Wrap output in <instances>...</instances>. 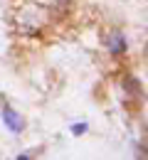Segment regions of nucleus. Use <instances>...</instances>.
Here are the masks:
<instances>
[{
	"instance_id": "obj_1",
	"label": "nucleus",
	"mask_w": 148,
	"mask_h": 160,
	"mask_svg": "<svg viewBox=\"0 0 148 160\" xmlns=\"http://www.w3.org/2000/svg\"><path fill=\"white\" fill-rule=\"evenodd\" d=\"M3 121L8 123V128H10V131H22V126H25L22 118L13 111V108H10V106H5V108H3Z\"/></svg>"
},
{
	"instance_id": "obj_2",
	"label": "nucleus",
	"mask_w": 148,
	"mask_h": 160,
	"mask_svg": "<svg viewBox=\"0 0 148 160\" xmlns=\"http://www.w3.org/2000/svg\"><path fill=\"white\" fill-rule=\"evenodd\" d=\"M109 47H111V52H114V54L124 52V49H126V42H124V35H121V32H114V35H111V40H109Z\"/></svg>"
},
{
	"instance_id": "obj_3",
	"label": "nucleus",
	"mask_w": 148,
	"mask_h": 160,
	"mask_svg": "<svg viewBox=\"0 0 148 160\" xmlns=\"http://www.w3.org/2000/svg\"><path fill=\"white\" fill-rule=\"evenodd\" d=\"M124 86H126L128 91H133L136 96L141 94V86H138V84H136V81H133V79H126V81H124Z\"/></svg>"
},
{
	"instance_id": "obj_4",
	"label": "nucleus",
	"mask_w": 148,
	"mask_h": 160,
	"mask_svg": "<svg viewBox=\"0 0 148 160\" xmlns=\"http://www.w3.org/2000/svg\"><path fill=\"white\" fill-rule=\"evenodd\" d=\"M84 131H86L84 123H82V126H74V133H84Z\"/></svg>"
}]
</instances>
